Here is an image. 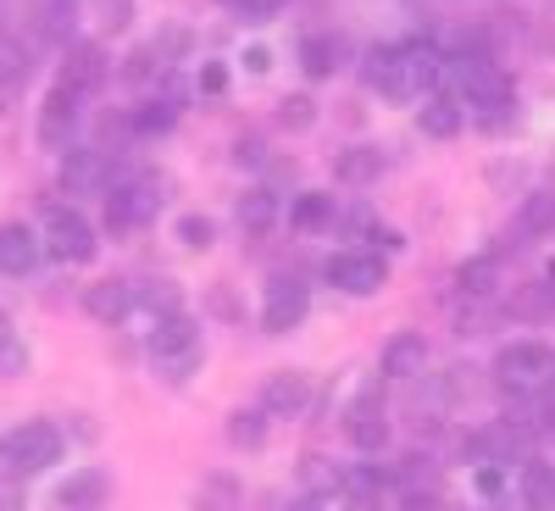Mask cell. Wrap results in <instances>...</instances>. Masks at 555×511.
I'll use <instances>...</instances> for the list:
<instances>
[{
  "label": "cell",
  "instance_id": "e0dca14e",
  "mask_svg": "<svg viewBox=\"0 0 555 511\" xmlns=\"http://www.w3.org/2000/svg\"><path fill=\"white\" fill-rule=\"evenodd\" d=\"M345 434H350V445L356 450H366V456H378L384 445H389V423H384V411L378 406H350V417H345Z\"/></svg>",
  "mask_w": 555,
  "mask_h": 511
},
{
  "label": "cell",
  "instance_id": "484cf974",
  "mask_svg": "<svg viewBox=\"0 0 555 511\" xmlns=\"http://www.w3.org/2000/svg\"><path fill=\"white\" fill-rule=\"evenodd\" d=\"M228 445L234 450H261L267 445V411L261 406H240L228 417Z\"/></svg>",
  "mask_w": 555,
  "mask_h": 511
},
{
  "label": "cell",
  "instance_id": "30bf717a",
  "mask_svg": "<svg viewBox=\"0 0 555 511\" xmlns=\"http://www.w3.org/2000/svg\"><path fill=\"white\" fill-rule=\"evenodd\" d=\"M56 500H62L67 511H106V506H112V473H106V468H78V473L62 478Z\"/></svg>",
  "mask_w": 555,
  "mask_h": 511
},
{
  "label": "cell",
  "instance_id": "6da1fadb",
  "mask_svg": "<svg viewBox=\"0 0 555 511\" xmlns=\"http://www.w3.org/2000/svg\"><path fill=\"white\" fill-rule=\"evenodd\" d=\"M444 78V56L434 44H384L366 56V84L384 89L389 101H423V89Z\"/></svg>",
  "mask_w": 555,
  "mask_h": 511
},
{
  "label": "cell",
  "instance_id": "603a6c76",
  "mask_svg": "<svg viewBox=\"0 0 555 511\" xmlns=\"http://www.w3.org/2000/svg\"><path fill=\"white\" fill-rule=\"evenodd\" d=\"M378 167H384L378 145H350V151H339V156H334V178H339V183H350V190L373 183V178H378Z\"/></svg>",
  "mask_w": 555,
  "mask_h": 511
},
{
  "label": "cell",
  "instance_id": "836d02e7",
  "mask_svg": "<svg viewBox=\"0 0 555 511\" xmlns=\"http://www.w3.org/2000/svg\"><path fill=\"white\" fill-rule=\"evenodd\" d=\"M522 222L533 228H555V195H528V206H522Z\"/></svg>",
  "mask_w": 555,
  "mask_h": 511
},
{
  "label": "cell",
  "instance_id": "1f68e13d",
  "mask_svg": "<svg viewBox=\"0 0 555 511\" xmlns=\"http://www.w3.org/2000/svg\"><path fill=\"white\" fill-rule=\"evenodd\" d=\"M172 117H178V106H167V101H145V106L133 112V133H167Z\"/></svg>",
  "mask_w": 555,
  "mask_h": 511
},
{
  "label": "cell",
  "instance_id": "f546056e",
  "mask_svg": "<svg viewBox=\"0 0 555 511\" xmlns=\"http://www.w3.org/2000/svg\"><path fill=\"white\" fill-rule=\"evenodd\" d=\"M178 240L190 245V251H211L217 245V222L201 217V212H190V217H178Z\"/></svg>",
  "mask_w": 555,
  "mask_h": 511
},
{
  "label": "cell",
  "instance_id": "277c9868",
  "mask_svg": "<svg viewBox=\"0 0 555 511\" xmlns=\"http://www.w3.org/2000/svg\"><path fill=\"white\" fill-rule=\"evenodd\" d=\"M494 373L512 384V389H533V384L555 379V350L539 345V340H512V345H500Z\"/></svg>",
  "mask_w": 555,
  "mask_h": 511
},
{
  "label": "cell",
  "instance_id": "ac0fdd59",
  "mask_svg": "<svg viewBox=\"0 0 555 511\" xmlns=\"http://www.w3.org/2000/svg\"><path fill=\"white\" fill-rule=\"evenodd\" d=\"M416 123H423L428 139H455L461 123H467V106L450 101V95H428L423 106H416Z\"/></svg>",
  "mask_w": 555,
  "mask_h": 511
},
{
  "label": "cell",
  "instance_id": "74e56055",
  "mask_svg": "<svg viewBox=\"0 0 555 511\" xmlns=\"http://www.w3.org/2000/svg\"><path fill=\"white\" fill-rule=\"evenodd\" d=\"M201 89H206V95H222V89H228V67L222 62H206L201 67Z\"/></svg>",
  "mask_w": 555,
  "mask_h": 511
},
{
  "label": "cell",
  "instance_id": "9a60e30c",
  "mask_svg": "<svg viewBox=\"0 0 555 511\" xmlns=\"http://www.w3.org/2000/svg\"><path fill=\"white\" fill-rule=\"evenodd\" d=\"M128 306H133V290L122 284V278H101V284L83 290V311L95 317V322H122Z\"/></svg>",
  "mask_w": 555,
  "mask_h": 511
},
{
  "label": "cell",
  "instance_id": "7c38bea8",
  "mask_svg": "<svg viewBox=\"0 0 555 511\" xmlns=\"http://www.w3.org/2000/svg\"><path fill=\"white\" fill-rule=\"evenodd\" d=\"M73 117H78V95H73L67 84H56L51 101H44V112H39V145H44V151H67Z\"/></svg>",
  "mask_w": 555,
  "mask_h": 511
},
{
  "label": "cell",
  "instance_id": "8fae6325",
  "mask_svg": "<svg viewBox=\"0 0 555 511\" xmlns=\"http://www.w3.org/2000/svg\"><path fill=\"white\" fill-rule=\"evenodd\" d=\"M39 234H34V228L28 222H7V228H0V272H7V278H28L34 267H39Z\"/></svg>",
  "mask_w": 555,
  "mask_h": 511
},
{
  "label": "cell",
  "instance_id": "5bb4252c",
  "mask_svg": "<svg viewBox=\"0 0 555 511\" xmlns=\"http://www.w3.org/2000/svg\"><path fill=\"white\" fill-rule=\"evenodd\" d=\"M517 489H522V511H555V461L528 456L517 468Z\"/></svg>",
  "mask_w": 555,
  "mask_h": 511
},
{
  "label": "cell",
  "instance_id": "d4e9b609",
  "mask_svg": "<svg viewBox=\"0 0 555 511\" xmlns=\"http://www.w3.org/2000/svg\"><path fill=\"white\" fill-rule=\"evenodd\" d=\"M101 178H106V151H67V162H62L67 190H95Z\"/></svg>",
  "mask_w": 555,
  "mask_h": 511
},
{
  "label": "cell",
  "instance_id": "cb8c5ba5",
  "mask_svg": "<svg viewBox=\"0 0 555 511\" xmlns=\"http://www.w3.org/2000/svg\"><path fill=\"white\" fill-rule=\"evenodd\" d=\"M334 217H339V206H334V195H322V190H306L289 206V222L300 228V234H322V228H334Z\"/></svg>",
  "mask_w": 555,
  "mask_h": 511
},
{
  "label": "cell",
  "instance_id": "7a4b0ae2",
  "mask_svg": "<svg viewBox=\"0 0 555 511\" xmlns=\"http://www.w3.org/2000/svg\"><path fill=\"white\" fill-rule=\"evenodd\" d=\"M0 456H7V468H12L17 478L44 473V468H56V461H62V429L44 423V417H34V423H17L7 439H0Z\"/></svg>",
  "mask_w": 555,
  "mask_h": 511
},
{
  "label": "cell",
  "instance_id": "f1b7e54d",
  "mask_svg": "<svg viewBox=\"0 0 555 511\" xmlns=\"http://www.w3.org/2000/svg\"><path fill=\"white\" fill-rule=\"evenodd\" d=\"M28 73H34L28 51H23L17 39H7V34H0V84H7V89H17V84H28Z\"/></svg>",
  "mask_w": 555,
  "mask_h": 511
},
{
  "label": "cell",
  "instance_id": "4dcf8cb0",
  "mask_svg": "<svg viewBox=\"0 0 555 511\" xmlns=\"http://www.w3.org/2000/svg\"><path fill=\"white\" fill-rule=\"evenodd\" d=\"M278 123H284L289 133H306L317 123V101L311 95H289V101H278Z\"/></svg>",
  "mask_w": 555,
  "mask_h": 511
},
{
  "label": "cell",
  "instance_id": "60d3db41",
  "mask_svg": "<svg viewBox=\"0 0 555 511\" xmlns=\"http://www.w3.org/2000/svg\"><path fill=\"white\" fill-rule=\"evenodd\" d=\"M373 240H378V245H384V251H400V245H405V240H400V234H395V228H373Z\"/></svg>",
  "mask_w": 555,
  "mask_h": 511
},
{
  "label": "cell",
  "instance_id": "ffe728a7",
  "mask_svg": "<svg viewBox=\"0 0 555 511\" xmlns=\"http://www.w3.org/2000/svg\"><path fill=\"white\" fill-rule=\"evenodd\" d=\"M101 78H106V56L95 51V44H78V51L62 62V84L73 89V95H89Z\"/></svg>",
  "mask_w": 555,
  "mask_h": 511
},
{
  "label": "cell",
  "instance_id": "4fadbf2b",
  "mask_svg": "<svg viewBox=\"0 0 555 511\" xmlns=\"http://www.w3.org/2000/svg\"><path fill=\"white\" fill-rule=\"evenodd\" d=\"M306 406H311L306 373H272V379L261 384V411H267V417H306Z\"/></svg>",
  "mask_w": 555,
  "mask_h": 511
},
{
  "label": "cell",
  "instance_id": "ee69618b",
  "mask_svg": "<svg viewBox=\"0 0 555 511\" xmlns=\"http://www.w3.org/2000/svg\"><path fill=\"white\" fill-rule=\"evenodd\" d=\"M544 290H550V306H555V261H550V278H544Z\"/></svg>",
  "mask_w": 555,
  "mask_h": 511
},
{
  "label": "cell",
  "instance_id": "4316f807",
  "mask_svg": "<svg viewBox=\"0 0 555 511\" xmlns=\"http://www.w3.org/2000/svg\"><path fill=\"white\" fill-rule=\"evenodd\" d=\"M455 284L467 290V295H489V290L500 284V261H494V256H473V261H461Z\"/></svg>",
  "mask_w": 555,
  "mask_h": 511
},
{
  "label": "cell",
  "instance_id": "7402d4cb",
  "mask_svg": "<svg viewBox=\"0 0 555 511\" xmlns=\"http://www.w3.org/2000/svg\"><path fill=\"white\" fill-rule=\"evenodd\" d=\"M234 217H240V228L250 240H261V234H272V222H278V195L272 190H245Z\"/></svg>",
  "mask_w": 555,
  "mask_h": 511
},
{
  "label": "cell",
  "instance_id": "8d00e7d4",
  "mask_svg": "<svg viewBox=\"0 0 555 511\" xmlns=\"http://www.w3.org/2000/svg\"><path fill=\"white\" fill-rule=\"evenodd\" d=\"M500 489H505V468H500V461H489V468H478V495H489V500H494Z\"/></svg>",
  "mask_w": 555,
  "mask_h": 511
},
{
  "label": "cell",
  "instance_id": "44dd1931",
  "mask_svg": "<svg viewBox=\"0 0 555 511\" xmlns=\"http://www.w3.org/2000/svg\"><path fill=\"white\" fill-rule=\"evenodd\" d=\"M300 67H306L311 78H334V73L345 67V39H328V34L300 39Z\"/></svg>",
  "mask_w": 555,
  "mask_h": 511
},
{
  "label": "cell",
  "instance_id": "d6a6232c",
  "mask_svg": "<svg viewBox=\"0 0 555 511\" xmlns=\"http://www.w3.org/2000/svg\"><path fill=\"white\" fill-rule=\"evenodd\" d=\"M139 301H145L156 317H172V311H178V284H172V278H151V284H145V295H139Z\"/></svg>",
  "mask_w": 555,
  "mask_h": 511
},
{
  "label": "cell",
  "instance_id": "3957f363",
  "mask_svg": "<svg viewBox=\"0 0 555 511\" xmlns=\"http://www.w3.org/2000/svg\"><path fill=\"white\" fill-rule=\"evenodd\" d=\"M151 361L162 367L167 379H190V367L201 361V322L195 317H156V329H151Z\"/></svg>",
  "mask_w": 555,
  "mask_h": 511
},
{
  "label": "cell",
  "instance_id": "52a82bcc",
  "mask_svg": "<svg viewBox=\"0 0 555 511\" xmlns=\"http://www.w3.org/2000/svg\"><path fill=\"white\" fill-rule=\"evenodd\" d=\"M328 284L345 295H378L389 284V267L373 251H339V256H328Z\"/></svg>",
  "mask_w": 555,
  "mask_h": 511
},
{
  "label": "cell",
  "instance_id": "5b68a950",
  "mask_svg": "<svg viewBox=\"0 0 555 511\" xmlns=\"http://www.w3.org/2000/svg\"><path fill=\"white\" fill-rule=\"evenodd\" d=\"M306 311H311V290L300 284V278L278 272L272 284H267V301H261V329L267 334H289V329H300V322H306Z\"/></svg>",
  "mask_w": 555,
  "mask_h": 511
},
{
  "label": "cell",
  "instance_id": "f6af8a7d",
  "mask_svg": "<svg viewBox=\"0 0 555 511\" xmlns=\"http://www.w3.org/2000/svg\"><path fill=\"white\" fill-rule=\"evenodd\" d=\"M234 7H250V0H234Z\"/></svg>",
  "mask_w": 555,
  "mask_h": 511
},
{
  "label": "cell",
  "instance_id": "2e32d148",
  "mask_svg": "<svg viewBox=\"0 0 555 511\" xmlns=\"http://www.w3.org/2000/svg\"><path fill=\"white\" fill-rule=\"evenodd\" d=\"M428 367V340L423 334H395L384 345V379H416Z\"/></svg>",
  "mask_w": 555,
  "mask_h": 511
},
{
  "label": "cell",
  "instance_id": "f35d334b",
  "mask_svg": "<svg viewBox=\"0 0 555 511\" xmlns=\"http://www.w3.org/2000/svg\"><path fill=\"white\" fill-rule=\"evenodd\" d=\"M234 162H240V167H261V162H267V156H261V139H240Z\"/></svg>",
  "mask_w": 555,
  "mask_h": 511
},
{
  "label": "cell",
  "instance_id": "d590c367",
  "mask_svg": "<svg viewBox=\"0 0 555 511\" xmlns=\"http://www.w3.org/2000/svg\"><path fill=\"white\" fill-rule=\"evenodd\" d=\"M28 506V489L17 473H0V511H23Z\"/></svg>",
  "mask_w": 555,
  "mask_h": 511
},
{
  "label": "cell",
  "instance_id": "7bdbcfd3",
  "mask_svg": "<svg viewBox=\"0 0 555 511\" xmlns=\"http://www.w3.org/2000/svg\"><path fill=\"white\" fill-rule=\"evenodd\" d=\"M12 340V317H7V306H0V345Z\"/></svg>",
  "mask_w": 555,
  "mask_h": 511
},
{
  "label": "cell",
  "instance_id": "83f0119b",
  "mask_svg": "<svg viewBox=\"0 0 555 511\" xmlns=\"http://www.w3.org/2000/svg\"><path fill=\"white\" fill-rule=\"evenodd\" d=\"M300 484H306L311 495H334V489H345V473L334 468L328 456H306V461H300Z\"/></svg>",
  "mask_w": 555,
  "mask_h": 511
},
{
  "label": "cell",
  "instance_id": "d6986e66",
  "mask_svg": "<svg viewBox=\"0 0 555 511\" xmlns=\"http://www.w3.org/2000/svg\"><path fill=\"white\" fill-rule=\"evenodd\" d=\"M245 506V484L234 473H206L195 484V511H240Z\"/></svg>",
  "mask_w": 555,
  "mask_h": 511
},
{
  "label": "cell",
  "instance_id": "ab89813d",
  "mask_svg": "<svg viewBox=\"0 0 555 511\" xmlns=\"http://www.w3.org/2000/svg\"><path fill=\"white\" fill-rule=\"evenodd\" d=\"M245 67H250V73H267V67H272V56L261 51V44H250V51H245Z\"/></svg>",
  "mask_w": 555,
  "mask_h": 511
},
{
  "label": "cell",
  "instance_id": "9c48e42d",
  "mask_svg": "<svg viewBox=\"0 0 555 511\" xmlns=\"http://www.w3.org/2000/svg\"><path fill=\"white\" fill-rule=\"evenodd\" d=\"M162 206L156 183H117V190H106V228L112 234H128V228L151 222Z\"/></svg>",
  "mask_w": 555,
  "mask_h": 511
},
{
  "label": "cell",
  "instance_id": "8992f818",
  "mask_svg": "<svg viewBox=\"0 0 555 511\" xmlns=\"http://www.w3.org/2000/svg\"><path fill=\"white\" fill-rule=\"evenodd\" d=\"M44 251H51L56 261L83 267V261H95L101 240H95V228H89L73 206H56V212H51V234H44Z\"/></svg>",
  "mask_w": 555,
  "mask_h": 511
},
{
  "label": "cell",
  "instance_id": "e575fe53",
  "mask_svg": "<svg viewBox=\"0 0 555 511\" xmlns=\"http://www.w3.org/2000/svg\"><path fill=\"white\" fill-rule=\"evenodd\" d=\"M17 373H28V345L7 340L0 345V379H17Z\"/></svg>",
  "mask_w": 555,
  "mask_h": 511
},
{
  "label": "cell",
  "instance_id": "ba28073f",
  "mask_svg": "<svg viewBox=\"0 0 555 511\" xmlns=\"http://www.w3.org/2000/svg\"><path fill=\"white\" fill-rule=\"evenodd\" d=\"M455 78H461V89H467V101H473V106H512V101H517L512 73H500V67L483 62V56H461Z\"/></svg>",
  "mask_w": 555,
  "mask_h": 511
},
{
  "label": "cell",
  "instance_id": "b9f144b4",
  "mask_svg": "<svg viewBox=\"0 0 555 511\" xmlns=\"http://www.w3.org/2000/svg\"><path fill=\"white\" fill-rule=\"evenodd\" d=\"M284 511H322V506H317L311 495H300V500H295V506H284Z\"/></svg>",
  "mask_w": 555,
  "mask_h": 511
}]
</instances>
